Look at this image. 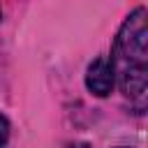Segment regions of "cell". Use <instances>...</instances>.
Segmentation results:
<instances>
[{
  "label": "cell",
  "instance_id": "cell-3",
  "mask_svg": "<svg viewBox=\"0 0 148 148\" xmlns=\"http://www.w3.org/2000/svg\"><path fill=\"white\" fill-rule=\"evenodd\" d=\"M7 143H9V120L0 111V148H7Z\"/></svg>",
  "mask_w": 148,
  "mask_h": 148
},
{
  "label": "cell",
  "instance_id": "cell-4",
  "mask_svg": "<svg viewBox=\"0 0 148 148\" xmlns=\"http://www.w3.org/2000/svg\"><path fill=\"white\" fill-rule=\"evenodd\" d=\"M0 18H2V9H0Z\"/></svg>",
  "mask_w": 148,
  "mask_h": 148
},
{
  "label": "cell",
  "instance_id": "cell-1",
  "mask_svg": "<svg viewBox=\"0 0 148 148\" xmlns=\"http://www.w3.org/2000/svg\"><path fill=\"white\" fill-rule=\"evenodd\" d=\"M109 60L120 92L141 113L148 90V14L143 7L130 12L120 23Z\"/></svg>",
  "mask_w": 148,
  "mask_h": 148
},
{
  "label": "cell",
  "instance_id": "cell-2",
  "mask_svg": "<svg viewBox=\"0 0 148 148\" xmlns=\"http://www.w3.org/2000/svg\"><path fill=\"white\" fill-rule=\"evenodd\" d=\"M86 88L95 97H109L113 86H116V74L111 67V60L106 56H97L88 67H86Z\"/></svg>",
  "mask_w": 148,
  "mask_h": 148
}]
</instances>
